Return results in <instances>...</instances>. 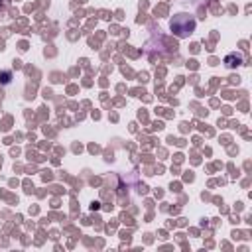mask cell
<instances>
[{"label": "cell", "mask_w": 252, "mask_h": 252, "mask_svg": "<svg viewBox=\"0 0 252 252\" xmlns=\"http://www.w3.org/2000/svg\"><path fill=\"white\" fill-rule=\"evenodd\" d=\"M193 28H195V22H193L189 16H185V14H179V16H175V18L171 20V30H173L179 37L189 35V33L193 32Z\"/></svg>", "instance_id": "obj_1"}]
</instances>
